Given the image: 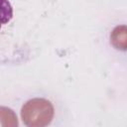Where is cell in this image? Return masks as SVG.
<instances>
[{
	"mask_svg": "<svg viewBox=\"0 0 127 127\" xmlns=\"http://www.w3.org/2000/svg\"><path fill=\"white\" fill-rule=\"evenodd\" d=\"M111 42L116 49L127 50V27H116L112 32Z\"/></svg>",
	"mask_w": 127,
	"mask_h": 127,
	"instance_id": "obj_1",
	"label": "cell"
}]
</instances>
